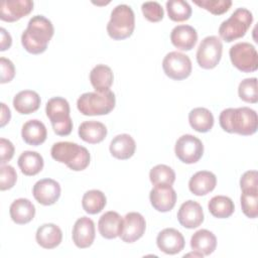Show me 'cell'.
<instances>
[{"label":"cell","mask_w":258,"mask_h":258,"mask_svg":"<svg viewBox=\"0 0 258 258\" xmlns=\"http://www.w3.org/2000/svg\"><path fill=\"white\" fill-rule=\"evenodd\" d=\"M174 152L181 162L192 164L202 158L204 154V145L198 137L185 134L176 140Z\"/></svg>","instance_id":"11"},{"label":"cell","mask_w":258,"mask_h":258,"mask_svg":"<svg viewBox=\"0 0 258 258\" xmlns=\"http://www.w3.org/2000/svg\"><path fill=\"white\" fill-rule=\"evenodd\" d=\"M21 136L25 143L32 146H38L42 144L46 139V127L41 121L37 119L29 120L23 124L21 129Z\"/></svg>","instance_id":"24"},{"label":"cell","mask_w":258,"mask_h":258,"mask_svg":"<svg viewBox=\"0 0 258 258\" xmlns=\"http://www.w3.org/2000/svg\"><path fill=\"white\" fill-rule=\"evenodd\" d=\"M14 155V146L11 141L5 138L0 139V163L1 165L10 161Z\"/></svg>","instance_id":"43"},{"label":"cell","mask_w":258,"mask_h":258,"mask_svg":"<svg viewBox=\"0 0 258 258\" xmlns=\"http://www.w3.org/2000/svg\"><path fill=\"white\" fill-rule=\"evenodd\" d=\"M70 112V104L64 98L53 97L47 101L45 113L56 135L68 136L71 134L73 121Z\"/></svg>","instance_id":"6"},{"label":"cell","mask_w":258,"mask_h":258,"mask_svg":"<svg viewBox=\"0 0 258 258\" xmlns=\"http://www.w3.org/2000/svg\"><path fill=\"white\" fill-rule=\"evenodd\" d=\"M50 154L55 161L66 164L74 171L86 169L91 159L90 152L86 147L69 141L54 143L50 149Z\"/></svg>","instance_id":"3"},{"label":"cell","mask_w":258,"mask_h":258,"mask_svg":"<svg viewBox=\"0 0 258 258\" xmlns=\"http://www.w3.org/2000/svg\"><path fill=\"white\" fill-rule=\"evenodd\" d=\"M217 184L216 175L208 170L196 172L188 181V188L195 196L202 197L213 191Z\"/></svg>","instance_id":"20"},{"label":"cell","mask_w":258,"mask_h":258,"mask_svg":"<svg viewBox=\"0 0 258 258\" xmlns=\"http://www.w3.org/2000/svg\"><path fill=\"white\" fill-rule=\"evenodd\" d=\"M36 242L44 249H53L58 246L62 240L60 228L54 224L48 223L41 225L35 234Z\"/></svg>","instance_id":"21"},{"label":"cell","mask_w":258,"mask_h":258,"mask_svg":"<svg viewBox=\"0 0 258 258\" xmlns=\"http://www.w3.org/2000/svg\"><path fill=\"white\" fill-rule=\"evenodd\" d=\"M109 149L113 157L126 160L132 157L135 153L136 143L129 134H119L112 139Z\"/></svg>","instance_id":"22"},{"label":"cell","mask_w":258,"mask_h":258,"mask_svg":"<svg viewBox=\"0 0 258 258\" xmlns=\"http://www.w3.org/2000/svg\"><path fill=\"white\" fill-rule=\"evenodd\" d=\"M11 118V112L9 108L4 104L1 103V127H4Z\"/></svg>","instance_id":"45"},{"label":"cell","mask_w":258,"mask_h":258,"mask_svg":"<svg viewBox=\"0 0 258 258\" xmlns=\"http://www.w3.org/2000/svg\"><path fill=\"white\" fill-rule=\"evenodd\" d=\"M17 180V173L11 165H1L0 167V189L6 190L14 186Z\"/></svg>","instance_id":"40"},{"label":"cell","mask_w":258,"mask_h":258,"mask_svg":"<svg viewBox=\"0 0 258 258\" xmlns=\"http://www.w3.org/2000/svg\"><path fill=\"white\" fill-rule=\"evenodd\" d=\"M223 52V43L216 35L205 37L197 50V61L205 70H211L218 66Z\"/></svg>","instance_id":"9"},{"label":"cell","mask_w":258,"mask_h":258,"mask_svg":"<svg viewBox=\"0 0 258 258\" xmlns=\"http://www.w3.org/2000/svg\"><path fill=\"white\" fill-rule=\"evenodd\" d=\"M257 182V171L248 170L240 178V186L242 191H251L258 190Z\"/></svg>","instance_id":"41"},{"label":"cell","mask_w":258,"mask_h":258,"mask_svg":"<svg viewBox=\"0 0 258 258\" xmlns=\"http://www.w3.org/2000/svg\"><path fill=\"white\" fill-rule=\"evenodd\" d=\"M179 224L186 229H195L204 222V212L202 206L195 201L188 200L181 204L177 212Z\"/></svg>","instance_id":"16"},{"label":"cell","mask_w":258,"mask_h":258,"mask_svg":"<svg viewBox=\"0 0 258 258\" xmlns=\"http://www.w3.org/2000/svg\"><path fill=\"white\" fill-rule=\"evenodd\" d=\"M10 217L12 221L18 225H24L29 223L35 216V207L27 199L15 200L9 209Z\"/></svg>","instance_id":"28"},{"label":"cell","mask_w":258,"mask_h":258,"mask_svg":"<svg viewBox=\"0 0 258 258\" xmlns=\"http://www.w3.org/2000/svg\"><path fill=\"white\" fill-rule=\"evenodd\" d=\"M188 122L194 130L206 133L214 126V116L207 108L198 107L188 113Z\"/></svg>","instance_id":"31"},{"label":"cell","mask_w":258,"mask_h":258,"mask_svg":"<svg viewBox=\"0 0 258 258\" xmlns=\"http://www.w3.org/2000/svg\"><path fill=\"white\" fill-rule=\"evenodd\" d=\"M168 17L175 22H181L189 19L191 15L190 5L183 0H169L166 2Z\"/></svg>","instance_id":"34"},{"label":"cell","mask_w":258,"mask_h":258,"mask_svg":"<svg viewBox=\"0 0 258 258\" xmlns=\"http://www.w3.org/2000/svg\"><path fill=\"white\" fill-rule=\"evenodd\" d=\"M194 3L214 15L224 14L232 6L230 0H195Z\"/></svg>","instance_id":"38"},{"label":"cell","mask_w":258,"mask_h":258,"mask_svg":"<svg viewBox=\"0 0 258 258\" xmlns=\"http://www.w3.org/2000/svg\"><path fill=\"white\" fill-rule=\"evenodd\" d=\"M40 106L39 95L31 90H24L15 95L13 107L19 114H31L38 110Z\"/></svg>","instance_id":"27"},{"label":"cell","mask_w":258,"mask_h":258,"mask_svg":"<svg viewBox=\"0 0 258 258\" xmlns=\"http://www.w3.org/2000/svg\"><path fill=\"white\" fill-rule=\"evenodd\" d=\"M219 122L228 133L250 136L257 131L258 117L256 111L249 107L228 108L221 112Z\"/></svg>","instance_id":"2"},{"label":"cell","mask_w":258,"mask_h":258,"mask_svg":"<svg viewBox=\"0 0 258 258\" xmlns=\"http://www.w3.org/2000/svg\"><path fill=\"white\" fill-rule=\"evenodd\" d=\"M0 34H1V42H0V50L4 51L8 49L12 44V38L9 32L6 31L5 28H0Z\"/></svg>","instance_id":"44"},{"label":"cell","mask_w":258,"mask_h":258,"mask_svg":"<svg viewBox=\"0 0 258 258\" xmlns=\"http://www.w3.org/2000/svg\"><path fill=\"white\" fill-rule=\"evenodd\" d=\"M53 33L51 21L43 15H35L28 21L27 28L21 35L22 46L29 53H42L46 50Z\"/></svg>","instance_id":"1"},{"label":"cell","mask_w":258,"mask_h":258,"mask_svg":"<svg viewBox=\"0 0 258 258\" xmlns=\"http://www.w3.org/2000/svg\"><path fill=\"white\" fill-rule=\"evenodd\" d=\"M238 95L241 100L246 103L256 104L258 101L257 93V79L248 78L244 79L238 87Z\"/></svg>","instance_id":"36"},{"label":"cell","mask_w":258,"mask_h":258,"mask_svg":"<svg viewBox=\"0 0 258 258\" xmlns=\"http://www.w3.org/2000/svg\"><path fill=\"white\" fill-rule=\"evenodd\" d=\"M170 40L176 48L180 50H190L198 41V32L190 25H177L171 30Z\"/></svg>","instance_id":"19"},{"label":"cell","mask_w":258,"mask_h":258,"mask_svg":"<svg viewBox=\"0 0 258 258\" xmlns=\"http://www.w3.org/2000/svg\"><path fill=\"white\" fill-rule=\"evenodd\" d=\"M73 241L78 248H89L95 240V224L88 217L78 219L73 228Z\"/></svg>","instance_id":"18"},{"label":"cell","mask_w":258,"mask_h":258,"mask_svg":"<svg viewBox=\"0 0 258 258\" xmlns=\"http://www.w3.org/2000/svg\"><path fill=\"white\" fill-rule=\"evenodd\" d=\"M241 207L244 215L250 219H255L258 216V190L242 191Z\"/></svg>","instance_id":"37"},{"label":"cell","mask_w":258,"mask_h":258,"mask_svg":"<svg viewBox=\"0 0 258 258\" xmlns=\"http://www.w3.org/2000/svg\"><path fill=\"white\" fill-rule=\"evenodd\" d=\"M184 238L182 234L173 228L163 229L158 233L156 244L160 251L165 254L174 255L184 248Z\"/></svg>","instance_id":"17"},{"label":"cell","mask_w":258,"mask_h":258,"mask_svg":"<svg viewBox=\"0 0 258 258\" xmlns=\"http://www.w3.org/2000/svg\"><path fill=\"white\" fill-rule=\"evenodd\" d=\"M149 178L153 185H160V184L172 185L175 180V172L168 165L157 164L150 169Z\"/></svg>","instance_id":"35"},{"label":"cell","mask_w":258,"mask_h":258,"mask_svg":"<svg viewBox=\"0 0 258 258\" xmlns=\"http://www.w3.org/2000/svg\"><path fill=\"white\" fill-rule=\"evenodd\" d=\"M122 217L114 211L106 212L101 216L98 222V230L101 236L105 239H115L119 236L121 226H122Z\"/></svg>","instance_id":"23"},{"label":"cell","mask_w":258,"mask_h":258,"mask_svg":"<svg viewBox=\"0 0 258 258\" xmlns=\"http://www.w3.org/2000/svg\"><path fill=\"white\" fill-rule=\"evenodd\" d=\"M188 256H194V257H203L204 255H203V254H201V253H199V252H197V251H194V252H191V253L185 254L183 257H188Z\"/></svg>","instance_id":"46"},{"label":"cell","mask_w":258,"mask_h":258,"mask_svg":"<svg viewBox=\"0 0 258 258\" xmlns=\"http://www.w3.org/2000/svg\"><path fill=\"white\" fill-rule=\"evenodd\" d=\"M43 158L36 151H23L18 157V166L24 175L32 176L43 168Z\"/></svg>","instance_id":"30"},{"label":"cell","mask_w":258,"mask_h":258,"mask_svg":"<svg viewBox=\"0 0 258 258\" xmlns=\"http://www.w3.org/2000/svg\"><path fill=\"white\" fill-rule=\"evenodd\" d=\"M208 208L210 213L218 219H226L231 217L235 210L233 201L226 196L213 197L208 204Z\"/></svg>","instance_id":"32"},{"label":"cell","mask_w":258,"mask_h":258,"mask_svg":"<svg viewBox=\"0 0 258 258\" xmlns=\"http://www.w3.org/2000/svg\"><path fill=\"white\" fill-rule=\"evenodd\" d=\"M149 200L154 210L165 213L173 209L176 203V192L169 184L154 185L150 190Z\"/></svg>","instance_id":"13"},{"label":"cell","mask_w":258,"mask_h":258,"mask_svg":"<svg viewBox=\"0 0 258 258\" xmlns=\"http://www.w3.org/2000/svg\"><path fill=\"white\" fill-rule=\"evenodd\" d=\"M115 104V94L110 90L103 93L88 92L77 101L78 110L85 116L107 115L114 109Z\"/></svg>","instance_id":"4"},{"label":"cell","mask_w":258,"mask_h":258,"mask_svg":"<svg viewBox=\"0 0 258 258\" xmlns=\"http://www.w3.org/2000/svg\"><path fill=\"white\" fill-rule=\"evenodd\" d=\"M79 136L82 140L90 144L102 142L107 136L106 126L99 121H85L79 126Z\"/></svg>","instance_id":"25"},{"label":"cell","mask_w":258,"mask_h":258,"mask_svg":"<svg viewBox=\"0 0 258 258\" xmlns=\"http://www.w3.org/2000/svg\"><path fill=\"white\" fill-rule=\"evenodd\" d=\"M113 72L106 64H97L90 73V82L96 92L103 93L110 90L113 85Z\"/></svg>","instance_id":"29"},{"label":"cell","mask_w":258,"mask_h":258,"mask_svg":"<svg viewBox=\"0 0 258 258\" xmlns=\"http://www.w3.org/2000/svg\"><path fill=\"white\" fill-rule=\"evenodd\" d=\"M232 64L243 73H253L258 69V54L249 42H238L229 51Z\"/></svg>","instance_id":"8"},{"label":"cell","mask_w":258,"mask_h":258,"mask_svg":"<svg viewBox=\"0 0 258 258\" xmlns=\"http://www.w3.org/2000/svg\"><path fill=\"white\" fill-rule=\"evenodd\" d=\"M141 10L144 17L150 22H158L162 20L164 16L162 6L156 1L144 2L141 6Z\"/></svg>","instance_id":"39"},{"label":"cell","mask_w":258,"mask_h":258,"mask_svg":"<svg viewBox=\"0 0 258 258\" xmlns=\"http://www.w3.org/2000/svg\"><path fill=\"white\" fill-rule=\"evenodd\" d=\"M0 67H1V84L9 83L13 80L15 76V68L13 62L6 58V57H1L0 58Z\"/></svg>","instance_id":"42"},{"label":"cell","mask_w":258,"mask_h":258,"mask_svg":"<svg viewBox=\"0 0 258 258\" xmlns=\"http://www.w3.org/2000/svg\"><path fill=\"white\" fill-rule=\"evenodd\" d=\"M106 204V196L99 189H91L86 191L82 199L83 209L90 215H96L102 212Z\"/></svg>","instance_id":"33"},{"label":"cell","mask_w":258,"mask_h":258,"mask_svg":"<svg viewBox=\"0 0 258 258\" xmlns=\"http://www.w3.org/2000/svg\"><path fill=\"white\" fill-rule=\"evenodd\" d=\"M145 229L146 222L144 217L139 213L131 212L123 218L119 237L125 243H133L144 235Z\"/></svg>","instance_id":"12"},{"label":"cell","mask_w":258,"mask_h":258,"mask_svg":"<svg viewBox=\"0 0 258 258\" xmlns=\"http://www.w3.org/2000/svg\"><path fill=\"white\" fill-rule=\"evenodd\" d=\"M162 69L168 78L181 81L189 77L191 73V60L184 53L170 51L162 60Z\"/></svg>","instance_id":"10"},{"label":"cell","mask_w":258,"mask_h":258,"mask_svg":"<svg viewBox=\"0 0 258 258\" xmlns=\"http://www.w3.org/2000/svg\"><path fill=\"white\" fill-rule=\"evenodd\" d=\"M33 10L31 0H5L0 5V19L6 22H14L28 15Z\"/></svg>","instance_id":"15"},{"label":"cell","mask_w":258,"mask_h":258,"mask_svg":"<svg viewBox=\"0 0 258 258\" xmlns=\"http://www.w3.org/2000/svg\"><path fill=\"white\" fill-rule=\"evenodd\" d=\"M32 194L37 203L43 206L53 205L60 196L59 183L51 178H43L35 182Z\"/></svg>","instance_id":"14"},{"label":"cell","mask_w":258,"mask_h":258,"mask_svg":"<svg viewBox=\"0 0 258 258\" xmlns=\"http://www.w3.org/2000/svg\"><path fill=\"white\" fill-rule=\"evenodd\" d=\"M135 28V15L132 8L126 4L117 5L111 12L107 24V32L114 40H122L132 35Z\"/></svg>","instance_id":"5"},{"label":"cell","mask_w":258,"mask_h":258,"mask_svg":"<svg viewBox=\"0 0 258 258\" xmlns=\"http://www.w3.org/2000/svg\"><path fill=\"white\" fill-rule=\"evenodd\" d=\"M252 21L253 15L250 10L246 8H237L227 20L221 23L219 34L223 40L232 42L246 34Z\"/></svg>","instance_id":"7"},{"label":"cell","mask_w":258,"mask_h":258,"mask_svg":"<svg viewBox=\"0 0 258 258\" xmlns=\"http://www.w3.org/2000/svg\"><path fill=\"white\" fill-rule=\"evenodd\" d=\"M217 247V238L213 232L201 229L194 233L190 238V248L204 256L212 254Z\"/></svg>","instance_id":"26"}]
</instances>
